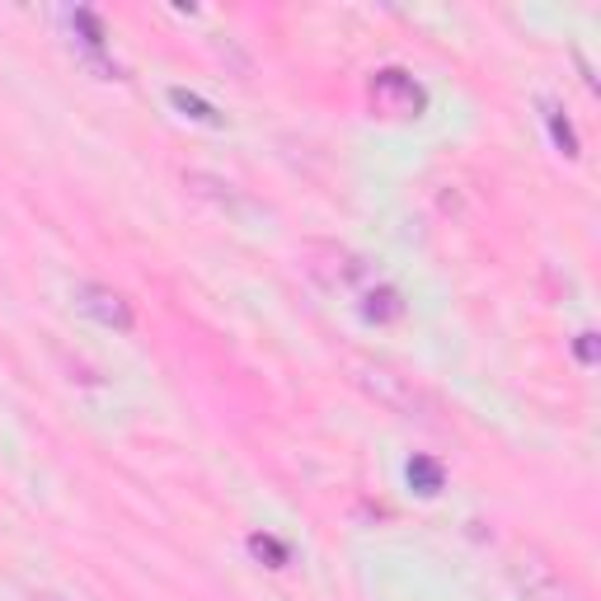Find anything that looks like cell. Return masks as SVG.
Instances as JSON below:
<instances>
[{"instance_id":"obj_2","label":"cell","mask_w":601,"mask_h":601,"mask_svg":"<svg viewBox=\"0 0 601 601\" xmlns=\"http://www.w3.org/2000/svg\"><path fill=\"white\" fill-rule=\"evenodd\" d=\"M85 306L99 315V320H108V324H118V329H132V310L123 306V296L118 292H104V287H85Z\"/></svg>"},{"instance_id":"obj_3","label":"cell","mask_w":601,"mask_h":601,"mask_svg":"<svg viewBox=\"0 0 601 601\" xmlns=\"http://www.w3.org/2000/svg\"><path fill=\"white\" fill-rule=\"evenodd\" d=\"M409 479H418V484H423V494H432V489H437V465L414 461V465H409Z\"/></svg>"},{"instance_id":"obj_1","label":"cell","mask_w":601,"mask_h":601,"mask_svg":"<svg viewBox=\"0 0 601 601\" xmlns=\"http://www.w3.org/2000/svg\"><path fill=\"white\" fill-rule=\"evenodd\" d=\"M371 99L386 108L390 118H409V113L423 108V94H418V85L404 71H381V76L371 80Z\"/></svg>"}]
</instances>
